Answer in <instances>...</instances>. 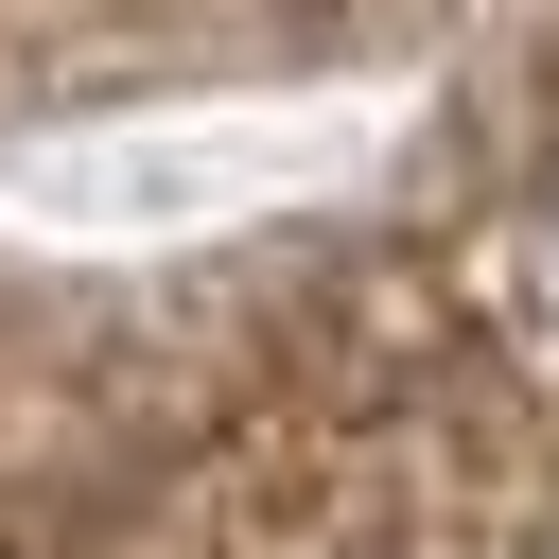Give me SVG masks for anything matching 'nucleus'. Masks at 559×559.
I'll return each mask as SVG.
<instances>
[{"label":"nucleus","mask_w":559,"mask_h":559,"mask_svg":"<svg viewBox=\"0 0 559 559\" xmlns=\"http://www.w3.org/2000/svg\"><path fill=\"white\" fill-rule=\"evenodd\" d=\"M262 175H297V140H122V157H52V192L87 210V227H140V210H227V192H262Z\"/></svg>","instance_id":"nucleus-1"},{"label":"nucleus","mask_w":559,"mask_h":559,"mask_svg":"<svg viewBox=\"0 0 559 559\" xmlns=\"http://www.w3.org/2000/svg\"><path fill=\"white\" fill-rule=\"evenodd\" d=\"M542 262H559V175H542Z\"/></svg>","instance_id":"nucleus-2"}]
</instances>
